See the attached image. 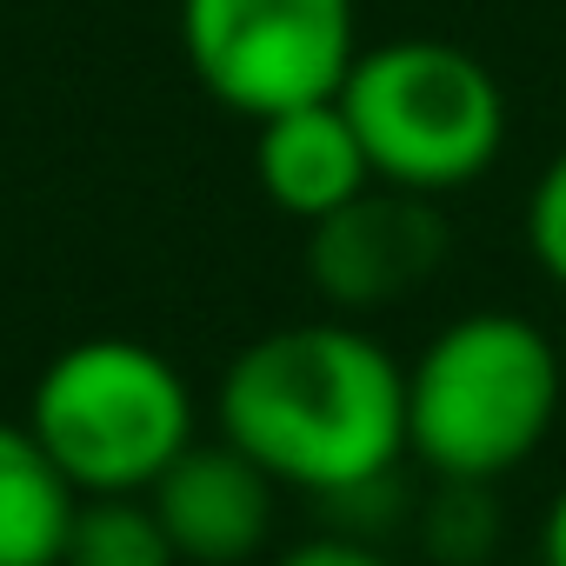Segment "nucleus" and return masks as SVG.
<instances>
[{
  "mask_svg": "<svg viewBox=\"0 0 566 566\" xmlns=\"http://www.w3.org/2000/svg\"><path fill=\"white\" fill-rule=\"evenodd\" d=\"M220 440L273 486L360 506L407 460V367L360 327H266L220 374Z\"/></svg>",
  "mask_w": 566,
  "mask_h": 566,
  "instance_id": "1",
  "label": "nucleus"
},
{
  "mask_svg": "<svg viewBox=\"0 0 566 566\" xmlns=\"http://www.w3.org/2000/svg\"><path fill=\"white\" fill-rule=\"evenodd\" d=\"M559 347L526 314H460L407 367V453L433 480H500L559 420Z\"/></svg>",
  "mask_w": 566,
  "mask_h": 566,
  "instance_id": "2",
  "label": "nucleus"
},
{
  "mask_svg": "<svg viewBox=\"0 0 566 566\" xmlns=\"http://www.w3.org/2000/svg\"><path fill=\"white\" fill-rule=\"evenodd\" d=\"M374 180L407 193H460L493 174L506 147V94L493 67L453 41H380L360 48L340 81Z\"/></svg>",
  "mask_w": 566,
  "mask_h": 566,
  "instance_id": "3",
  "label": "nucleus"
},
{
  "mask_svg": "<svg viewBox=\"0 0 566 566\" xmlns=\"http://www.w3.org/2000/svg\"><path fill=\"white\" fill-rule=\"evenodd\" d=\"M28 427L81 500L147 493L193 447V394L160 347L94 334L41 367L28 394Z\"/></svg>",
  "mask_w": 566,
  "mask_h": 566,
  "instance_id": "4",
  "label": "nucleus"
},
{
  "mask_svg": "<svg viewBox=\"0 0 566 566\" xmlns=\"http://www.w3.org/2000/svg\"><path fill=\"white\" fill-rule=\"evenodd\" d=\"M180 54L240 120L334 101L360 54V0H180Z\"/></svg>",
  "mask_w": 566,
  "mask_h": 566,
  "instance_id": "5",
  "label": "nucleus"
},
{
  "mask_svg": "<svg viewBox=\"0 0 566 566\" xmlns=\"http://www.w3.org/2000/svg\"><path fill=\"white\" fill-rule=\"evenodd\" d=\"M447 253H453V227L440 200L387 180H374L367 193H354L347 207L307 227V273L340 314H380L420 294L447 266Z\"/></svg>",
  "mask_w": 566,
  "mask_h": 566,
  "instance_id": "6",
  "label": "nucleus"
},
{
  "mask_svg": "<svg viewBox=\"0 0 566 566\" xmlns=\"http://www.w3.org/2000/svg\"><path fill=\"white\" fill-rule=\"evenodd\" d=\"M147 506L160 513L180 566H240L273 539V480L227 440H193L147 486Z\"/></svg>",
  "mask_w": 566,
  "mask_h": 566,
  "instance_id": "7",
  "label": "nucleus"
},
{
  "mask_svg": "<svg viewBox=\"0 0 566 566\" xmlns=\"http://www.w3.org/2000/svg\"><path fill=\"white\" fill-rule=\"evenodd\" d=\"M253 174L280 213L307 220V227L374 187L367 147L354 120L340 114V101H307V107L253 120Z\"/></svg>",
  "mask_w": 566,
  "mask_h": 566,
  "instance_id": "8",
  "label": "nucleus"
},
{
  "mask_svg": "<svg viewBox=\"0 0 566 566\" xmlns=\"http://www.w3.org/2000/svg\"><path fill=\"white\" fill-rule=\"evenodd\" d=\"M74 480L28 420H0V566H61L74 526Z\"/></svg>",
  "mask_w": 566,
  "mask_h": 566,
  "instance_id": "9",
  "label": "nucleus"
},
{
  "mask_svg": "<svg viewBox=\"0 0 566 566\" xmlns=\"http://www.w3.org/2000/svg\"><path fill=\"white\" fill-rule=\"evenodd\" d=\"M61 566H180L147 493H87L67 526Z\"/></svg>",
  "mask_w": 566,
  "mask_h": 566,
  "instance_id": "10",
  "label": "nucleus"
},
{
  "mask_svg": "<svg viewBox=\"0 0 566 566\" xmlns=\"http://www.w3.org/2000/svg\"><path fill=\"white\" fill-rule=\"evenodd\" d=\"M493 533H500L493 480H440L420 500V539L440 566H480L493 553Z\"/></svg>",
  "mask_w": 566,
  "mask_h": 566,
  "instance_id": "11",
  "label": "nucleus"
},
{
  "mask_svg": "<svg viewBox=\"0 0 566 566\" xmlns=\"http://www.w3.org/2000/svg\"><path fill=\"white\" fill-rule=\"evenodd\" d=\"M526 253L533 266L566 294V147L539 167L533 193H526Z\"/></svg>",
  "mask_w": 566,
  "mask_h": 566,
  "instance_id": "12",
  "label": "nucleus"
},
{
  "mask_svg": "<svg viewBox=\"0 0 566 566\" xmlns=\"http://www.w3.org/2000/svg\"><path fill=\"white\" fill-rule=\"evenodd\" d=\"M273 566H394L374 539H360V533H327V539H301V546H287Z\"/></svg>",
  "mask_w": 566,
  "mask_h": 566,
  "instance_id": "13",
  "label": "nucleus"
},
{
  "mask_svg": "<svg viewBox=\"0 0 566 566\" xmlns=\"http://www.w3.org/2000/svg\"><path fill=\"white\" fill-rule=\"evenodd\" d=\"M539 566H566V486L553 493V506L539 520Z\"/></svg>",
  "mask_w": 566,
  "mask_h": 566,
  "instance_id": "14",
  "label": "nucleus"
}]
</instances>
